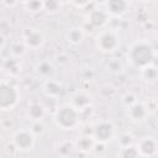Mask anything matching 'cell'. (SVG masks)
<instances>
[{
    "label": "cell",
    "mask_w": 158,
    "mask_h": 158,
    "mask_svg": "<svg viewBox=\"0 0 158 158\" xmlns=\"http://www.w3.org/2000/svg\"><path fill=\"white\" fill-rule=\"evenodd\" d=\"M95 44L100 52L110 53V52L116 51V48L120 44V40H118V36L116 35V32H114L112 30H107V31H102L98 35V37L95 40Z\"/></svg>",
    "instance_id": "4"
},
{
    "label": "cell",
    "mask_w": 158,
    "mask_h": 158,
    "mask_svg": "<svg viewBox=\"0 0 158 158\" xmlns=\"http://www.w3.org/2000/svg\"><path fill=\"white\" fill-rule=\"evenodd\" d=\"M15 147L20 151H30L35 144V135L31 130H19L12 137Z\"/></svg>",
    "instance_id": "5"
},
{
    "label": "cell",
    "mask_w": 158,
    "mask_h": 158,
    "mask_svg": "<svg viewBox=\"0 0 158 158\" xmlns=\"http://www.w3.org/2000/svg\"><path fill=\"white\" fill-rule=\"evenodd\" d=\"M137 151L139 156L144 157H152L157 152V142L152 137H144L142 138L137 144Z\"/></svg>",
    "instance_id": "10"
},
{
    "label": "cell",
    "mask_w": 158,
    "mask_h": 158,
    "mask_svg": "<svg viewBox=\"0 0 158 158\" xmlns=\"http://www.w3.org/2000/svg\"><path fill=\"white\" fill-rule=\"evenodd\" d=\"M115 136V126L111 121H101L94 128V137L99 143H106Z\"/></svg>",
    "instance_id": "6"
},
{
    "label": "cell",
    "mask_w": 158,
    "mask_h": 158,
    "mask_svg": "<svg viewBox=\"0 0 158 158\" xmlns=\"http://www.w3.org/2000/svg\"><path fill=\"white\" fill-rule=\"evenodd\" d=\"M107 68L110 72H114V73H117V72H121L122 69V65L118 60H111L109 64H107Z\"/></svg>",
    "instance_id": "25"
},
{
    "label": "cell",
    "mask_w": 158,
    "mask_h": 158,
    "mask_svg": "<svg viewBox=\"0 0 158 158\" xmlns=\"http://www.w3.org/2000/svg\"><path fill=\"white\" fill-rule=\"evenodd\" d=\"M121 156H122V157H137V156H139V154H138L137 148H135V147H132V146H128V147H123V148H122Z\"/></svg>",
    "instance_id": "21"
},
{
    "label": "cell",
    "mask_w": 158,
    "mask_h": 158,
    "mask_svg": "<svg viewBox=\"0 0 158 158\" xmlns=\"http://www.w3.org/2000/svg\"><path fill=\"white\" fill-rule=\"evenodd\" d=\"M25 5H26V7H27L30 11H32V12H37V11H40L41 9H43L42 0H30V1H27Z\"/></svg>",
    "instance_id": "20"
},
{
    "label": "cell",
    "mask_w": 158,
    "mask_h": 158,
    "mask_svg": "<svg viewBox=\"0 0 158 158\" xmlns=\"http://www.w3.org/2000/svg\"><path fill=\"white\" fill-rule=\"evenodd\" d=\"M109 20V15L104 10H93L89 14V22L94 27H102Z\"/></svg>",
    "instance_id": "11"
},
{
    "label": "cell",
    "mask_w": 158,
    "mask_h": 158,
    "mask_svg": "<svg viewBox=\"0 0 158 158\" xmlns=\"http://www.w3.org/2000/svg\"><path fill=\"white\" fill-rule=\"evenodd\" d=\"M128 10L127 0H107L106 1V12L114 17H120Z\"/></svg>",
    "instance_id": "8"
},
{
    "label": "cell",
    "mask_w": 158,
    "mask_h": 158,
    "mask_svg": "<svg viewBox=\"0 0 158 158\" xmlns=\"http://www.w3.org/2000/svg\"><path fill=\"white\" fill-rule=\"evenodd\" d=\"M4 42H5V40H4V36H2V35H0V47H2Z\"/></svg>",
    "instance_id": "28"
},
{
    "label": "cell",
    "mask_w": 158,
    "mask_h": 158,
    "mask_svg": "<svg viewBox=\"0 0 158 158\" xmlns=\"http://www.w3.org/2000/svg\"><path fill=\"white\" fill-rule=\"evenodd\" d=\"M44 42L43 35L36 28H28L23 35V44L30 49H38Z\"/></svg>",
    "instance_id": "7"
},
{
    "label": "cell",
    "mask_w": 158,
    "mask_h": 158,
    "mask_svg": "<svg viewBox=\"0 0 158 158\" xmlns=\"http://www.w3.org/2000/svg\"><path fill=\"white\" fill-rule=\"evenodd\" d=\"M73 148H74V146H73V143L69 142V141L62 142V143L58 146V151L60 152V154H63V152H64V154H68Z\"/></svg>",
    "instance_id": "22"
},
{
    "label": "cell",
    "mask_w": 158,
    "mask_h": 158,
    "mask_svg": "<svg viewBox=\"0 0 158 158\" xmlns=\"http://www.w3.org/2000/svg\"><path fill=\"white\" fill-rule=\"evenodd\" d=\"M154 58L153 47L147 41H137L131 46L127 53V59L131 64L138 69H142L149 64H152Z\"/></svg>",
    "instance_id": "1"
},
{
    "label": "cell",
    "mask_w": 158,
    "mask_h": 158,
    "mask_svg": "<svg viewBox=\"0 0 158 158\" xmlns=\"http://www.w3.org/2000/svg\"><path fill=\"white\" fill-rule=\"evenodd\" d=\"M43 131H44V126H43V123L41 122V120H40V121H33L32 127H31V132H32L33 135H42Z\"/></svg>",
    "instance_id": "23"
},
{
    "label": "cell",
    "mask_w": 158,
    "mask_h": 158,
    "mask_svg": "<svg viewBox=\"0 0 158 158\" xmlns=\"http://www.w3.org/2000/svg\"><path fill=\"white\" fill-rule=\"evenodd\" d=\"M36 69H37V73H38L41 77H44V78L51 77V75L53 74V65H52L49 62H47V60L41 62V63L37 65Z\"/></svg>",
    "instance_id": "17"
},
{
    "label": "cell",
    "mask_w": 158,
    "mask_h": 158,
    "mask_svg": "<svg viewBox=\"0 0 158 158\" xmlns=\"http://www.w3.org/2000/svg\"><path fill=\"white\" fill-rule=\"evenodd\" d=\"M58 1L62 4V2H67V1H69V0H58Z\"/></svg>",
    "instance_id": "30"
},
{
    "label": "cell",
    "mask_w": 158,
    "mask_h": 158,
    "mask_svg": "<svg viewBox=\"0 0 158 158\" xmlns=\"http://www.w3.org/2000/svg\"><path fill=\"white\" fill-rule=\"evenodd\" d=\"M19 101V91L9 83H0V110L7 111L15 107Z\"/></svg>",
    "instance_id": "3"
},
{
    "label": "cell",
    "mask_w": 158,
    "mask_h": 158,
    "mask_svg": "<svg viewBox=\"0 0 158 158\" xmlns=\"http://www.w3.org/2000/svg\"><path fill=\"white\" fill-rule=\"evenodd\" d=\"M142 70V77L147 80V81H154L157 79V69L154 65L149 64L144 68L141 69Z\"/></svg>",
    "instance_id": "18"
},
{
    "label": "cell",
    "mask_w": 158,
    "mask_h": 158,
    "mask_svg": "<svg viewBox=\"0 0 158 158\" xmlns=\"http://www.w3.org/2000/svg\"><path fill=\"white\" fill-rule=\"evenodd\" d=\"M80 121L79 110H77L72 104L62 105L54 114V123L57 127L64 131L74 130Z\"/></svg>",
    "instance_id": "2"
},
{
    "label": "cell",
    "mask_w": 158,
    "mask_h": 158,
    "mask_svg": "<svg viewBox=\"0 0 158 158\" xmlns=\"http://www.w3.org/2000/svg\"><path fill=\"white\" fill-rule=\"evenodd\" d=\"M42 4H43V9L49 14L57 12L60 7V2L58 0H42Z\"/></svg>",
    "instance_id": "19"
},
{
    "label": "cell",
    "mask_w": 158,
    "mask_h": 158,
    "mask_svg": "<svg viewBox=\"0 0 158 158\" xmlns=\"http://www.w3.org/2000/svg\"><path fill=\"white\" fill-rule=\"evenodd\" d=\"M74 6H77V7H84L90 0H69Z\"/></svg>",
    "instance_id": "26"
},
{
    "label": "cell",
    "mask_w": 158,
    "mask_h": 158,
    "mask_svg": "<svg viewBox=\"0 0 158 158\" xmlns=\"http://www.w3.org/2000/svg\"><path fill=\"white\" fill-rule=\"evenodd\" d=\"M131 144H132V136L130 133H123L120 137V146L123 148V147H128Z\"/></svg>",
    "instance_id": "24"
},
{
    "label": "cell",
    "mask_w": 158,
    "mask_h": 158,
    "mask_svg": "<svg viewBox=\"0 0 158 158\" xmlns=\"http://www.w3.org/2000/svg\"><path fill=\"white\" fill-rule=\"evenodd\" d=\"M142 1H147V0H142Z\"/></svg>",
    "instance_id": "31"
},
{
    "label": "cell",
    "mask_w": 158,
    "mask_h": 158,
    "mask_svg": "<svg viewBox=\"0 0 158 158\" xmlns=\"http://www.w3.org/2000/svg\"><path fill=\"white\" fill-rule=\"evenodd\" d=\"M27 116L32 121L42 120L43 116H44V107H43V105H41L40 102H32L31 105H28Z\"/></svg>",
    "instance_id": "13"
},
{
    "label": "cell",
    "mask_w": 158,
    "mask_h": 158,
    "mask_svg": "<svg viewBox=\"0 0 158 158\" xmlns=\"http://www.w3.org/2000/svg\"><path fill=\"white\" fill-rule=\"evenodd\" d=\"M89 104H90V99H89V96L85 95V94H83V93H78L77 95L73 96L72 105H73L77 110H79V111H80V110H85V109H88Z\"/></svg>",
    "instance_id": "14"
},
{
    "label": "cell",
    "mask_w": 158,
    "mask_h": 158,
    "mask_svg": "<svg viewBox=\"0 0 158 158\" xmlns=\"http://www.w3.org/2000/svg\"><path fill=\"white\" fill-rule=\"evenodd\" d=\"M2 2L6 5V6H9V7H12L16 2H17V0H2Z\"/></svg>",
    "instance_id": "27"
},
{
    "label": "cell",
    "mask_w": 158,
    "mask_h": 158,
    "mask_svg": "<svg viewBox=\"0 0 158 158\" xmlns=\"http://www.w3.org/2000/svg\"><path fill=\"white\" fill-rule=\"evenodd\" d=\"M62 90H63V86L58 81H56L53 79H47L46 83H44V85H43V91L49 98H57V96H59L62 94Z\"/></svg>",
    "instance_id": "12"
},
{
    "label": "cell",
    "mask_w": 158,
    "mask_h": 158,
    "mask_svg": "<svg viewBox=\"0 0 158 158\" xmlns=\"http://www.w3.org/2000/svg\"><path fill=\"white\" fill-rule=\"evenodd\" d=\"M84 38V32L80 27H73L67 33V40L72 44H79Z\"/></svg>",
    "instance_id": "15"
},
{
    "label": "cell",
    "mask_w": 158,
    "mask_h": 158,
    "mask_svg": "<svg viewBox=\"0 0 158 158\" xmlns=\"http://www.w3.org/2000/svg\"><path fill=\"white\" fill-rule=\"evenodd\" d=\"M94 147H95V142L93 141V138H90V137H80L78 141H77V148L79 149V151H81V152H90V151H93L94 149Z\"/></svg>",
    "instance_id": "16"
},
{
    "label": "cell",
    "mask_w": 158,
    "mask_h": 158,
    "mask_svg": "<svg viewBox=\"0 0 158 158\" xmlns=\"http://www.w3.org/2000/svg\"><path fill=\"white\" fill-rule=\"evenodd\" d=\"M17 1H20V2H23V4H26L27 1H30V0H17Z\"/></svg>",
    "instance_id": "29"
},
{
    "label": "cell",
    "mask_w": 158,
    "mask_h": 158,
    "mask_svg": "<svg viewBox=\"0 0 158 158\" xmlns=\"http://www.w3.org/2000/svg\"><path fill=\"white\" fill-rule=\"evenodd\" d=\"M127 114H128V117L133 122H138L139 123V122L146 120V117L148 115V110L142 102L136 101V102H133L132 105L128 106V112Z\"/></svg>",
    "instance_id": "9"
}]
</instances>
